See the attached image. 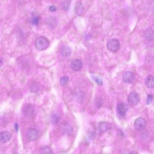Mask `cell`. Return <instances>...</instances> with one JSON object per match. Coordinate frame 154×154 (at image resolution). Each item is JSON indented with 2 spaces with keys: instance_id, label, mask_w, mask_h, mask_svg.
I'll list each match as a JSON object with an SVG mask.
<instances>
[{
  "instance_id": "obj_1",
  "label": "cell",
  "mask_w": 154,
  "mask_h": 154,
  "mask_svg": "<svg viewBox=\"0 0 154 154\" xmlns=\"http://www.w3.org/2000/svg\"><path fill=\"white\" fill-rule=\"evenodd\" d=\"M49 40L43 36L38 38L35 43L36 48L39 51L46 49L49 47Z\"/></svg>"
},
{
  "instance_id": "obj_2",
  "label": "cell",
  "mask_w": 154,
  "mask_h": 154,
  "mask_svg": "<svg viewBox=\"0 0 154 154\" xmlns=\"http://www.w3.org/2000/svg\"><path fill=\"white\" fill-rule=\"evenodd\" d=\"M108 49L112 52H116L119 49L120 45L119 40L115 38L110 39L107 44Z\"/></svg>"
},
{
  "instance_id": "obj_3",
  "label": "cell",
  "mask_w": 154,
  "mask_h": 154,
  "mask_svg": "<svg viewBox=\"0 0 154 154\" xmlns=\"http://www.w3.org/2000/svg\"><path fill=\"white\" fill-rule=\"evenodd\" d=\"M128 100L131 105L135 106L139 102V95L136 92H132L129 95Z\"/></svg>"
},
{
  "instance_id": "obj_4",
  "label": "cell",
  "mask_w": 154,
  "mask_h": 154,
  "mask_svg": "<svg viewBox=\"0 0 154 154\" xmlns=\"http://www.w3.org/2000/svg\"><path fill=\"white\" fill-rule=\"evenodd\" d=\"M146 120L142 117L138 118L134 122V127L136 129L141 131L144 129L146 128Z\"/></svg>"
},
{
  "instance_id": "obj_5",
  "label": "cell",
  "mask_w": 154,
  "mask_h": 154,
  "mask_svg": "<svg viewBox=\"0 0 154 154\" xmlns=\"http://www.w3.org/2000/svg\"><path fill=\"white\" fill-rule=\"evenodd\" d=\"M122 79L123 82L126 83L131 84L134 82L135 77L132 72L128 71L123 74Z\"/></svg>"
},
{
  "instance_id": "obj_6",
  "label": "cell",
  "mask_w": 154,
  "mask_h": 154,
  "mask_svg": "<svg viewBox=\"0 0 154 154\" xmlns=\"http://www.w3.org/2000/svg\"><path fill=\"white\" fill-rule=\"evenodd\" d=\"M26 137L29 140L31 141L35 140L38 137V132L35 129L29 128L27 131Z\"/></svg>"
},
{
  "instance_id": "obj_7",
  "label": "cell",
  "mask_w": 154,
  "mask_h": 154,
  "mask_svg": "<svg viewBox=\"0 0 154 154\" xmlns=\"http://www.w3.org/2000/svg\"><path fill=\"white\" fill-rule=\"evenodd\" d=\"M117 110L119 115L121 116H124L128 111V106L124 103H119L117 105Z\"/></svg>"
},
{
  "instance_id": "obj_8",
  "label": "cell",
  "mask_w": 154,
  "mask_h": 154,
  "mask_svg": "<svg viewBox=\"0 0 154 154\" xmlns=\"http://www.w3.org/2000/svg\"><path fill=\"white\" fill-rule=\"evenodd\" d=\"M35 109L32 104H28L25 105L23 108V112L25 116L28 117H31L34 114Z\"/></svg>"
},
{
  "instance_id": "obj_9",
  "label": "cell",
  "mask_w": 154,
  "mask_h": 154,
  "mask_svg": "<svg viewBox=\"0 0 154 154\" xmlns=\"http://www.w3.org/2000/svg\"><path fill=\"white\" fill-rule=\"evenodd\" d=\"M82 67V63L79 59H74L71 63V67L73 71L77 72L81 70Z\"/></svg>"
},
{
  "instance_id": "obj_10",
  "label": "cell",
  "mask_w": 154,
  "mask_h": 154,
  "mask_svg": "<svg viewBox=\"0 0 154 154\" xmlns=\"http://www.w3.org/2000/svg\"><path fill=\"white\" fill-rule=\"evenodd\" d=\"M11 135L9 131H3L0 134V140L2 143H6L8 142L11 139Z\"/></svg>"
},
{
  "instance_id": "obj_11",
  "label": "cell",
  "mask_w": 154,
  "mask_h": 154,
  "mask_svg": "<svg viewBox=\"0 0 154 154\" xmlns=\"http://www.w3.org/2000/svg\"><path fill=\"white\" fill-rule=\"evenodd\" d=\"M60 53L62 56L65 58H67L69 57L71 55V53H72V50L70 47L67 46H63L61 48V50H60Z\"/></svg>"
},
{
  "instance_id": "obj_12",
  "label": "cell",
  "mask_w": 154,
  "mask_h": 154,
  "mask_svg": "<svg viewBox=\"0 0 154 154\" xmlns=\"http://www.w3.org/2000/svg\"><path fill=\"white\" fill-rule=\"evenodd\" d=\"M145 85L148 88L153 89L154 88V76L149 75L146 78Z\"/></svg>"
},
{
  "instance_id": "obj_13",
  "label": "cell",
  "mask_w": 154,
  "mask_h": 154,
  "mask_svg": "<svg viewBox=\"0 0 154 154\" xmlns=\"http://www.w3.org/2000/svg\"><path fill=\"white\" fill-rule=\"evenodd\" d=\"M110 125L107 122H103L99 124V130L100 132H104L109 129Z\"/></svg>"
},
{
  "instance_id": "obj_14",
  "label": "cell",
  "mask_w": 154,
  "mask_h": 154,
  "mask_svg": "<svg viewBox=\"0 0 154 154\" xmlns=\"http://www.w3.org/2000/svg\"><path fill=\"white\" fill-rule=\"evenodd\" d=\"M40 153L42 154H46V153L53 154V152L50 147L48 146H44L40 149Z\"/></svg>"
},
{
  "instance_id": "obj_15",
  "label": "cell",
  "mask_w": 154,
  "mask_h": 154,
  "mask_svg": "<svg viewBox=\"0 0 154 154\" xmlns=\"http://www.w3.org/2000/svg\"><path fill=\"white\" fill-rule=\"evenodd\" d=\"M75 12L76 14L80 15L82 12V7L80 2L77 3L75 8Z\"/></svg>"
},
{
  "instance_id": "obj_16",
  "label": "cell",
  "mask_w": 154,
  "mask_h": 154,
  "mask_svg": "<svg viewBox=\"0 0 154 154\" xmlns=\"http://www.w3.org/2000/svg\"><path fill=\"white\" fill-rule=\"evenodd\" d=\"M68 80H69V78L67 76H63L61 77L60 81L61 85L63 86H65L68 82Z\"/></svg>"
},
{
  "instance_id": "obj_17",
  "label": "cell",
  "mask_w": 154,
  "mask_h": 154,
  "mask_svg": "<svg viewBox=\"0 0 154 154\" xmlns=\"http://www.w3.org/2000/svg\"><path fill=\"white\" fill-rule=\"evenodd\" d=\"M65 132L67 134H69V133H72V131L73 129L72 128L71 125L67 124V125H66L65 127L63 128Z\"/></svg>"
},
{
  "instance_id": "obj_18",
  "label": "cell",
  "mask_w": 154,
  "mask_h": 154,
  "mask_svg": "<svg viewBox=\"0 0 154 154\" xmlns=\"http://www.w3.org/2000/svg\"><path fill=\"white\" fill-rule=\"evenodd\" d=\"M51 119H52V122L54 123H56L59 121V119H60V117L59 115H57V114L54 113L52 116Z\"/></svg>"
},
{
  "instance_id": "obj_19",
  "label": "cell",
  "mask_w": 154,
  "mask_h": 154,
  "mask_svg": "<svg viewBox=\"0 0 154 154\" xmlns=\"http://www.w3.org/2000/svg\"><path fill=\"white\" fill-rule=\"evenodd\" d=\"M70 5V2L68 1H65L64 2H63V8L64 10L67 11L69 8V6Z\"/></svg>"
},
{
  "instance_id": "obj_20",
  "label": "cell",
  "mask_w": 154,
  "mask_h": 154,
  "mask_svg": "<svg viewBox=\"0 0 154 154\" xmlns=\"http://www.w3.org/2000/svg\"><path fill=\"white\" fill-rule=\"evenodd\" d=\"M31 23L34 25H37L39 22V17H34L31 19Z\"/></svg>"
},
{
  "instance_id": "obj_21",
  "label": "cell",
  "mask_w": 154,
  "mask_h": 154,
  "mask_svg": "<svg viewBox=\"0 0 154 154\" xmlns=\"http://www.w3.org/2000/svg\"><path fill=\"white\" fill-rule=\"evenodd\" d=\"M153 96H152L151 94H149V95L148 96L147 99L146 104H147V105L151 104V103H152V102H153Z\"/></svg>"
},
{
  "instance_id": "obj_22",
  "label": "cell",
  "mask_w": 154,
  "mask_h": 154,
  "mask_svg": "<svg viewBox=\"0 0 154 154\" xmlns=\"http://www.w3.org/2000/svg\"><path fill=\"white\" fill-rule=\"evenodd\" d=\"M94 80H95V82H96L97 84L99 85H100V86L101 85H102L103 82L101 79H100L99 78H95Z\"/></svg>"
},
{
  "instance_id": "obj_23",
  "label": "cell",
  "mask_w": 154,
  "mask_h": 154,
  "mask_svg": "<svg viewBox=\"0 0 154 154\" xmlns=\"http://www.w3.org/2000/svg\"><path fill=\"white\" fill-rule=\"evenodd\" d=\"M49 11L52 12H54L56 11V7L54 6H52L49 8Z\"/></svg>"
},
{
  "instance_id": "obj_24",
  "label": "cell",
  "mask_w": 154,
  "mask_h": 154,
  "mask_svg": "<svg viewBox=\"0 0 154 154\" xmlns=\"http://www.w3.org/2000/svg\"><path fill=\"white\" fill-rule=\"evenodd\" d=\"M15 129H16V131H17L18 130L19 128V126L17 122H16L15 124Z\"/></svg>"
},
{
  "instance_id": "obj_25",
  "label": "cell",
  "mask_w": 154,
  "mask_h": 154,
  "mask_svg": "<svg viewBox=\"0 0 154 154\" xmlns=\"http://www.w3.org/2000/svg\"><path fill=\"white\" fill-rule=\"evenodd\" d=\"M1 65H2V59H1Z\"/></svg>"
}]
</instances>
